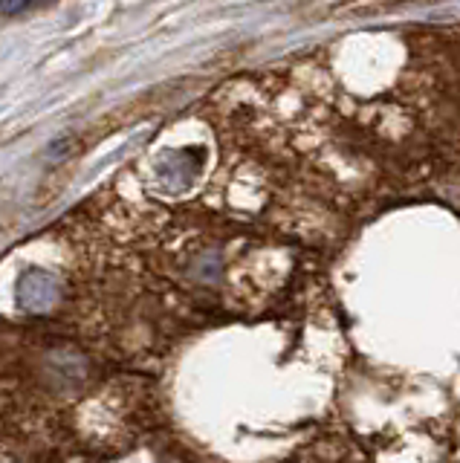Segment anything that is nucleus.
I'll use <instances>...</instances> for the list:
<instances>
[{"mask_svg": "<svg viewBox=\"0 0 460 463\" xmlns=\"http://www.w3.org/2000/svg\"><path fill=\"white\" fill-rule=\"evenodd\" d=\"M35 4H44V0H0V12H4V14H18V12L30 9Z\"/></svg>", "mask_w": 460, "mask_h": 463, "instance_id": "nucleus-1", "label": "nucleus"}]
</instances>
